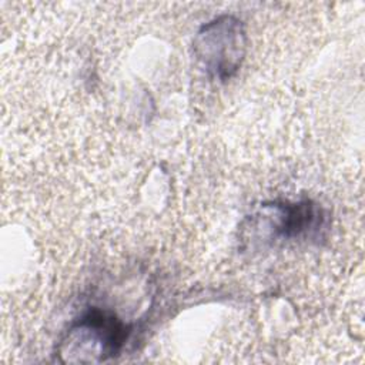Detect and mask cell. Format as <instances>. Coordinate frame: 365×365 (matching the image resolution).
<instances>
[{
  "label": "cell",
  "instance_id": "2",
  "mask_svg": "<svg viewBox=\"0 0 365 365\" xmlns=\"http://www.w3.org/2000/svg\"><path fill=\"white\" fill-rule=\"evenodd\" d=\"M131 328L118 319L113 312L90 308L67 332L68 342H90L91 349H98L100 361L118 355L127 341Z\"/></svg>",
  "mask_w": 365,
  "mask_h": 365
},
{
  "label": "cell",
  "instance_id": "1",
  "mask_svg": "<svg viewBox=\"0 0 365 365\" xmlns=\"http://www.w3.org/2000/svg\"><path fill=\"white\" fill-rule=\"evenodd\" d=\"M247 33L244 23L230 14L205 23L194 38V51L207 73L218 80L232 77L245 56Z\"/></svg>",
  "mask_w": 365,
  "mask_h": 365
},
{
  "label": "cell",
  "instance_id": "3",
  "mask_svg": "<svg viewBox=\"0 0 365 365\" xmlns=\"http://www.w3.org/2000/svg\"><path fill=\"white\" fill-rule=\"evenodd\" d=\"M274 211V235L292 238L321 224V211L311 200L267 204Z\"/></svg>",
  "mask_w": 365,
  "mask_h": 365
}]
</instances>
